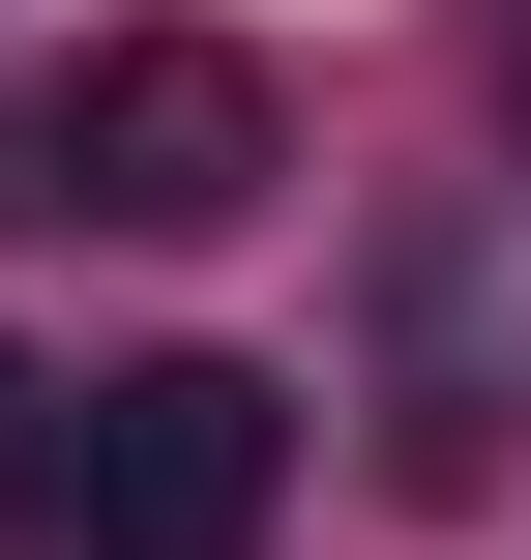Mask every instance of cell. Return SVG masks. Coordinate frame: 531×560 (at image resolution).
<instances>
[{"mask_svg": "<svg viewBox=\"0 0 531 560\" xmlns=\"http://www.w3.org/2000/svg\"><path fill=\"white\" fill-rule=\"evenodd\" d=\"M30 502H59V384L0 354V532H30Z\"/></svg>", "mask_w": 531, "mask_h": 560, "instance_id": "3", "label": "cell"}, {"mask_svg": "<svg viewBox=\"0 0 531 560\" xmlns=\"http://www.w3.org/2000/svg\"><path fill=\"white\" fill-rule=\"evenodd\" d=\"M503 148H531V0H503Z\"/></svg>", "mask_w": 531, "mask_h": 560, "instance_id": "4", "label": "cell"}, {"mask_svg": "<svg viewBox=\"0 0 531 560\" xmlns=\"http://www.w3.org/2000/svg\"><path fill=\"white\" fill-rule=\"evenodd\" d=\"M296 502V384L266 354H118V384H59V532L89 560H266Z\"/></svg>", "mask_w": 531, "mask_h": 560, "instance_id": "2", "label": "cell"}, {"mask_svg": "<svg viewBox=\"0 0 531 560\" xmlns=\"http://www.w3.org/2000/svg\"><path fill=\"white\" fill-rule=\"evenodd\" d=\"M266 177H296V118L236 30H89V89L0 118V207H89V236H236Z\"/></svg>", "mask_w": 531, "mask_h": 560, "instance_id": "1", "label": "cell"}]
</instances>
